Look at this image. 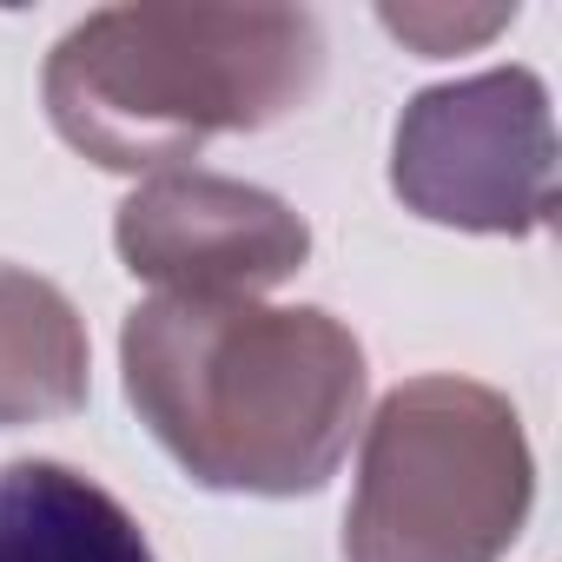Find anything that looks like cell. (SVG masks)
Returning a JSON list of instances; mask_svg holds the SVG:
<instances>
[{"label": "cell", "instance_id": "obj_2", "mask_svg": "<svg viewBox=\"0 0 562 562\" xmlns=\"http://www.w3.org/2000/svg\"><path fill=\"white\" fill-rule=\"evenodd\" d=\"M318 74L325 34L299 8H100L47 54L41 100L74 153L159 179L299 113Z\"/></svg>", "mask_w": 562, "mask_h": 562}, {"label": "cell", "instance_id": "obj_1", "mask_svg": "<svg viewBox=\"0 0 562 562\" xmlns=\"http://www.w3.org/2000/svg\"><path fill=\"white\" fill-rule=\"evenodd\" d=\"M126 404L159 450L232 496H312L364 430V345L318 305L146 299L120 331Z\"/></svg>", "mask_w": 562, "mask_h": 562}, {"label": "cell", "instance_id": "obj_6", "mask_svg": "<svg viewBox=\"0 0 562 562\" xmlns=\"http://www.w3.org/2000/svg\"><path fill=\"white\" fill-rule=\"evenodd\" d=\"M0 562H153V542L93 476L21 457L0 463Z\"/></svg>", "mask_w": 562, "mask_h": 562}, {"label": "cell", "instance_id": "obj_3", "mask_svg": "<svg viewBox=\"0 0 562 562\" xmlns=\"http://www.w3.org/2000/svg\"><path fill=\"white\" fill-rule=\"evenodd\" d=\"M536 503V457L503 391L411 378L364 424L345 562H503Z\"/></svg>", "mask_w": 562, "mask_h": 562}, {"label": "cell", "instance_id": "obj_4", "mask_svg": "<svg viewBox=\"0 0 562 562\" xmlns=\"http://www.w3.org/2000/svg\"><path fill=\"white\" fill-rule=\"evenodd\" d=\"M391 192L457 232L529 238L555 212V126L529 67L424 87L391 139Z\"/></svg>", "mask_w": 562, "mask_h": 562}, {"label": "cell", "instance_id": "obj_8", "mask_svg": "<svg viewBox=\"0 0 562 562\" xmlns=\"http://www.w3.org/2000/svg\"><path fill=\"white\" fill-rule=\"evenodd\" d=\"M378 21L424 60H443V54H470L490 34H503L516 8H378Z\"/></svg>", "mask_w": 562, "mask_h": 562}, {"label": "cell", "instance_id": "obj_5", "mask_svg": "<svg viewBox=\"0 0 562 562\" xmlns=\"http://www.w3.org/2000/svg\"><path fill=\"white\" fill-rule=\"evenodd\" d=\"M113 245L159 299H265L312 258V225L265 186L186 166L126 192Z\"/></svg>", "mask_w": 562, "mask_h": 562}, {"label": "cell", "instance_id": "obj_7", "mask_svg": "<svg viewBox=\"0 0 562 562\" xmlns=\"http://www.w3.org/2000/svg\"><path fill=\"white\" fill-rule=\"evenodd\" d=\"M93 391V345L74 299L41 271L0 265V430L74 417Z\"/></svg>", "mask_w": 562, "mask_h": 562}]
</instances>
